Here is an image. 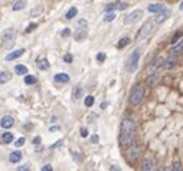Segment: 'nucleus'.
<instances>
[{
	"label": "nucleus",
	"mask_w": 183,
	"mask_h": 171,
	"mask_svg": "<svg viewBox=\"0 0 183 171\" xmlns=\"http://www.w3.org/2000/svg\"><path fill=\"white\" fill-rule=\"evenodd\" d=\"M134 138H136V122L131 116H125L121 122L120 144L121 145H131Z\"/></svg>",
	"instance_id": "obj_1"
},
{
	"label": "nucleus",
	"mask_w": 183,
	"mask_h": 171,
	"mask_svg": "<svg viewBox=\"0 0 183 171\" xmlns=\"http://www.w3.org/2000/svg\"><path fill=\"white\" fill-rule=\"evenodd\" d=\"M16 42V32L15 29H6L3 35H1V43H3V48L6 49H12L13 45Z\"/></svg>",
	"instance_id": "obj_2"
},
{
	"label": "nucleus",
	"mask_w": 183,
	"mask_h": 171,
	"mask_svg": "<svg viewBox=\"0 0 183 171\" xmlns=\"http://www.w3.org/2000/svg\"><path fill=\"white\" fill-rule=\"evenodd\" d=\"M153 26H154V20H147L146 23L143 24L142 27L139 29V32L136 35V42H142L144 41L147 36H149L151 30H153Z\"/></svg>",
	"instance_id": "obj_3"
},
{
	"label": "nucleus",
	"mask_w": 183,
	"mask_h": 171,
	"mask_svg": "<svg viewBox=\"0 0 183 171\" xmlns=\"http://www.w3.org/2000/svg\"><path fill=\"white\" fill-rule=\"evenodd\" d=\"M139 60H140V50L136 49L133 53L128 56V59H127V63H125L127 72H134L137 69V66H139Z\"/></svg>",
	"instance_id": "obj_4"
},
{
	"label": "nucleus",
	"mask_w": 183,
	"mask_h": 171,
	"mask_svg": "<svg viewBox=\"0 0 183 171\" xmlns=\"http://www.w3.org/2000/svg\"><path fill=\"white\" fill-rule=\"evenodd\" d=\"M143 97H144V89H143L142 85H136L134 89L130 94V104L131 105H139L142 102Z\"/></svg>",
	"instance_id": "obj_5"
},
{
	"label": "nucleus",
	"mask_w": 183,
	"mask_h": 171,
	"mask_svg": "<svg viewBox=\"0 0 183 171\" xmlns=\"http://www.w3.org/2000/svg\"><path fill=\"white\" fill-rule=\"evenodd\" d=\"M85 38H87V20H85V19H81V20L78 22L76 30H75V41L82 42Z\"/></svg>",
	"instance_id": "obj_6"
},
{
	"label": "nucleus",
	"mask_w": 183,
	"mask_h": 171,
	"mask_svg": "<svg viewBox=\"0 0 183 171\" xmlns=\"http://www.w3.org/2000/svg\"><path fill=\"white\" fill-rule=\"evenodd\" d=\"M142 17H143V12L142 10H134L133 13H130L128 16L125 17V23L127 24H134V23H137L139 20H142Z\"/></svg>",
	"instance_id": "obj_7"
},
{
	"label": "nucleus",
	"mask_w": 183,
	"mask_h": 171,
	"mask_svg": "<svg viewBox=\"0 0 183 171\" xmlns=\"http://www.w3.org/2000/svg\"><path fill=\"white\" fill-rule=\"evenodd\" d=\"M140 147L139 145H133L128 151H127V155H128V160L130 161H136L137 158H139V155H140Z\"/></svg>",
	"instance_id": "obj_8"
},
{
	"label": "nucleus",
	"mask_w": 183,
	"mask_h": 171,
	"mask_svg": "<svg viewBox=\"0 0 183 171\" xmlns=\"http://www.w3.org/2000/svg\"><path fill=\"white\" fill-rule=\"evenodd\" d=\"M0 125H1V128H3V130H9V128H12V127L15 125V119H13V116H10V115L3 116V118H1V121H0Z\"/></svg>",
	"instance_id": "obj_9"
},
{
	"label": "nucleus",
	"mask_w": 183,
	"mask_h": 171,
	"mask_svg": "<svg viewBox=\"0 0 183 171\" xmlns=\"http://www.w3.org/2000/svg\"><path fill=\"white\" fill-rule=\"evenodd\" d=\"M170 16V10L169 9H166L164 12H162V13H159L157 17H154V23L156 24H160V23H163L164 20H166L167 17Z\"/></svg>",
	"instance_id": "obj_10"
},
{
	"label": "nucleus",
	"mask_w": 183,
	"mask_h": 171,
	"mask_svg": "<svg viewBox=\"0 0 183 171\" xmlns=\"http://www.w3.org/2000/svg\"><path fill=\"white\" fill-rule=\"evenodd\" d=\"M53 81L56 82V83H67L69 82V75L68 73H56L55 76H53Z\"/></svg>",
	"instance_id": "obj_11"
},
{
	"label": "nucleus",
	"mask_w": 183,
	"mask_h": 171,
	"mask_svg": "<svg viewBox=\"0 0 183 171\" xmlns=\"http://www.w3.org/2000/svg\"><path fill=\"white\" fill-rule=\"evenodd\" d=\"M175 65H176V57H175V55H172V56H169L167 59H164L163 60V68L164 69H172V68H175Z\"/></svg>",
	"instance_id": "obj_12"
},
{
	"label": "nucleus",
	"mask_w": 183,
	"mask_h": 171,
	"mask_svg": "<svg viewBox=\"0 0 183 171\" xmlns=\"http://www.w3.org/2000/svg\"><path fill=\"white\" fill-rule=\"evenodd\" d=\"M23 53H25V49L23 48L17 49V50H15V52H10V53H9L7 56H6V60H15V59L22 56Z\"/></svg>",
	"instance_id": "obj_13"
},
{
	"label": "nucleus",
	"mask_w": 183,
	"mask_h": 171,
	"mask_svg": "<svg viewBox=\"0 0 183 171\" xmlns=\"http://www.w3.org/2000/svg\"><path fill=\"white\" fill-rule=\"evenodd\" d=\"M147 9H149V12H151V13H162V12H164V10H166V6H163V4L157 3V4H150Z\"/></svg>",
	"instance_id": "obj_14"
},
{
	"label": "nucleus",
	"mask_w": 183,
	"mask_h": 171,
	"mask_svg": "<svg viewBox=\"0 0 183 171\" xmlns=\"http://www.w3.org/2000/svg\"><path fill=\"white\" fill-rule=\"evenodd\" d=\"M154 167H156V164H154V161L151 160V158H146L144 161H143V170H146V171H151V170H154Z\"/></svg>",
	"instance_id": "obj_15"
},
{
	"label": "nucleus",
	"mask_w": 183,
	"mask_h": 171,
	"mask_svg": "<svg viewBox=\"0 0 183 171\" xmlns=\"http://www.w3.org/2000/svg\"><path fill=\"white\" fill-rule=\"evenodd\" d=\"M170 52H172V55H180V53H182L183 52V39H180V42H179V43H176L175 46H173V48H172V50H170Z\"/></svg>",
	"instance_id": "obj_16"
},
{
	"label": "nucleus",
	"mask_w": 183,
	"mask_h": 171,
	"mask_svg": "<svg viewBox=\"0 0 183 171\" xmlns=\"http://www.w3.org/2000/svg\"><path fill=\"white\" fill-rule=\"evenodd\" d=\"M9 160H10V163H13V164L19 163V161L22 160V153H20V151H13V153L10 154V157H9Z\"/></svg>",
	"instance_id": "obj_17"
},
{
	"label": "nucleus",
	"mask_w": 183,
	"mask_h": 171,
	"mask_svg": "<svg viewBox=\"0 0 183 171\" xmlns=\"http://www.w3.org/2000/svg\"><path fill=\"white\" fill-rule=\"evenodd\" d=\"M49 62H48V59H39L38 60V69H41V71H48L49 69Z\"/></svg>",
	"instance_id": "obj_18"
},
{
	"label": "nucleus",
	"mask_w": 183,
	"mask_h": 171,
	"mask_svg": "<svg viewBox=\"0 0 183 171\" xmlns=\"http://www.w3.org/2000/svg\"><path fill=\"white\" fill-rule=\"evenodd\" d=\"M157 79H159L157 73H151L150 76H147V79H146L147 86H154V85H156V82H157Z\"/></svg>",
	"instance_id": "obj_19"
},
{
	"label": "nucleus",
	"mask_w": 183,
	"mask_h": 171,
	"mask_svg": "<svg viewBox=\"0 0 183 171\" xmlns=\"http://www.w3.org/2000/svg\"><path fill=\"white\" fill-rule=\"evenodd\" d=\"M13 141V134L12 132H3L1 134V142L3 144H10Z\"/></svg>",
	"instance_id": "obj_20"
},
{
	"label": "nucleus",
	"mask_w": 183,
	"mask_h": 171,
	"mask_svg": "<svg viewBox=\"0 0 183 171\" xmlns=\"http://www.w3.org/2000/svg\"><path fill=\"white\" fill-rule=\"evenodd\" d=\"M78 15V9L76 7H71L69 10H68L67 13H65V19H68V20H71V19H74L75 16Z\"/></svg>",
	"instance_id": "obj_21"
},
{
	"label": "nucleus",
	"mask_w": 183,
	"mask_h": 171,
	"mask_svg": "<svg viewBox=\"0 0 183 171\" xmlns=\"http://www.w3.org/2000/svg\"><path fill=\"white\" fill-rule=\"evenodd\" d=\"M25 6H26V0H17L16 3L13 4V7L12 9H13L15 12H17V10H23Z\"/></svg>",
	"instance_id": "obj_22"
},
{
	"label": "nucleus",
	"mask_w": 183,
	"mask_h": 171,
	"mask_svg": "<svg viewBox=\"0 0 183 171\" xmlns=\"http://www.w3.org/2000/svg\"><path fill=\"white\" fill-rule=\"evenodd\" d=\"M15 72L17 75H26L27 73V68L25 65H16L15 66Z\"/></svg>",
	"instance_id": "obj_23"
},
{
	"label": "nucleus",
	"mask_w": 183,
	"mask_h": 171,
	"mask_svg": "<svg viewBox=\"0 0 183 171\" xmlns=\"http://www.w3.org/2000/svg\"><path fill=\"white\" fill-rule=\"evenodd\" d=\"M82 95H84L82 86H76L74 89V99H79V98H82Z\"/></svg>",
	"instance_id": "obj_24"
},
{
	"label": "nucleus",
	"mask_w": 183,
	"mask_h": 171,
	"mask_svg": "<svg viewBox=\"0 0 183 171\" xmlns=\"http://www.w3.org/2000/svg\"><path fill=\"white\" fill-rule=\"evenodd\" d=\"M9 79H10V73L9 72H4V71H3V72L0 73V83H1V85H4Z\"/></svg>",
	"instance_id": "obj_25"
},
{
	"label": "nucleus",
	"mask_w": 183,
	"mask_h": 171,
	"mask_svg": "<svg viewBox=\"0 0 183 171\" xmlns=\"http://www.w3.org/2000/svg\"><path fill=\"white\" fill-rule=\"evenodd\" d=\"M38 82V79L35 78V76H32V75H26L25 76V83L26 85H35Z\"/></svg>",
	"instance_id": "obj_26"
},
{
	"label": "nucleus",
	"mask_w": 183,
	"mask_h": 171,
	"mask_svg": "<svg viewBox=\"0 0 183 171\" xmlns=\"http://www.w3.org/2000/svg\"><path fill=\"white\" fill-rule=\"evenodd\" d=\"M128 43H130V39H128V38H123L121 41H120V42H118V43H117V48H118V49L125 48V46H127Z\"/></svg>",
	"instance_id": "obj_27"
},
{
	"label": "nucleus",
	"mask_w": 183,
	"mask_h": 171,
	"mask_svg": "<svg viewBox=\"0 0 183 171\" xmlns=\"http://www.w3.org/2000/svg\"><path fill=\"white\" fill-rule=\"evenodd\" d=\"M182 36H183V32H176L175 35H173V38H172V43H173V45H176V43H177V42H179V39H182Z\"/></svg>",
	"instance_id": "obj_28"
},
{
	"label": "nucleus",
	"mask_w": 183,
	"mask_h": 171,
	"mask_svg": "<svg viewBox=\"0 0 183 171\" xmlns=\"http://www.w3.org/2000/svg\"><path fill=\"white\" fill-rule=\"evenodd\" d=\"M84 104H85V106H88V108H91V106L94 105V97H91V95H88V97L85 98V101H84Z\"/></svg>",
	"instance_id": "obj_29"
},
{
	"label": "nucleus",
	"mask_w": 183,
	"mask_h": 171,
	"mask_svg": "<svg viewBox=\"0 0 183 171\" xmlns=\"http://www.w3.org/2000/svg\"><path fill=\"white\" fill-rule=\"evenodd\" d=\"M114 19H116V13H113V12H107V15L104 17L105 22H113Z\"/></svg>",
	"instance_id": "obj_30"
},
{
	"label": "nucleus",
	"mask_w": 183,
	"mask_h": 171,
	"mask_svg": "<svg viewBox=\"0 0 183 171\" xmlns=\"http://www.w3.org/2000/svg\"><path fill=\"white\" fill-rule=\"evenodd\" d=\"M25 141H26V139L23 138V137L17 138L16 141H15V145H16V148H19V147H22V145H25Z\"/></svg>",
	"instance_id": "obj_31"
},
{
	"label": "nucleus",
	"mask_w": 183,
	"mask_h": 171,
	"mask_svg": "<svg viewBox=\"0 0 183 171\" xmlns=\"http://www.w3.org/2000/svg\"><path fill=\"white\" fill-rule=\"evenodd\" d=\"M35 27H38V23H30L27 27H26V33H30L35 30Z\"/></svg>",
	"instance_id": "obj_32"
},
{
	"label": "nucleus",
	"mask_w": 183,
	"mask_h": 171,
	"mask_svg": "<svg viewBox=\"0 0 183 171\" xmlns=\"http://www.w3.org/2000/svg\"><path fill=\"white\" fill-rule=\"evenodd\" d=\"M69 35H71V29H68V27H65V29L61 32V36H62V38H68Z\"/></svg>",
	"instance_id": "obj_33"
},
{
	"label": "nucleus",
	"mask_w": 183,
	"mask_h": 171,
	"mask_svg": "<svg viewBox=\"0 0 183 171\" xmlns=\"http://www.w3.org/2000/svg\"><path fill=\"white\" fill-rule=\"evenodd\" d=\"M160 62H163V59H162V57H157V59L153 62V65H151V66L156 69V68H159V66H160Z\"/></svg>",
	"instance_id": "obj_34"
},
{
	"label": "nucleus",
	"mask_w": 183,
	"mask_h": 171,
	"mask_svg": "<svg viewBox=\"0 0 183 171\" xmlns=\"http://www.w3.org/2000/svg\"><path fill=\"white\" fill-rule=\"evenodd\" d=\"M17 170H19V171H27V170H30V165H29V164L20 165V167H17Z\"/></svg>",
	"instance_id": "obj_35"
},
{
	"label": "nucleus",
	"mask_w": 183,
	"mask_h": 171,
	"mask_svg": "<svg viewBox=\"0 0 183 171\" xmlns=\"http://www.w3.org/2000/svg\"><path fill=\"white\" fill-rule=\"evenodd\" d=\"M97 60H98V62H104V60H105V53H102V52L98 53V55H97Z\"/></svg>",
	"instance_id": "obj_36"
},
{
	"label": "nucleus",
	"mask_w": 183,
	"mask_h": 171,
	"mask_svg": "<svg viewBox=\"0 0 183 171\" xmlns=\"http://www.w3.org/2000/svg\"><path fill=\"white\" fill-rule=\"evenodd\" d=\"M38 13H42V7H41V6H38L35 10H32V16H36Z\"/></svg>",
	"instance_id": "obj_37"
},
{
	"label": "nucleus",
	"mask_w": 183,
	"mask_h": 171,
	"mask_svg": "<svg viewBox=\"0 0 183 171\" xmlns=\"http://www.w3.org/2000/svg\"><path fill=\"white\" fill-rule=\"evenodd\" d=\"M172 170H175V171H177V170H182V165H180V163H175V164H173V167H172Z\"/></svg>",
	"instance_id": "obj_38"
},
{
	"label": "nucleus",
	"mask_w": 183,
	"mask_h": 171,
	"mask_svg": "<svg viewBox=\"0 0 183 171\" xmlns=\"http://www.w3.org/2000/svg\"><path fill=\"white\" fill-rule=\"evenodd\" d=\"M81 137H82V138H87V137H88V130H87V128H82V130H81Z\"/></svg>",
	"instance_id": "obj_39"
},
{
	"label": "nucleus",
	"mask_w": 183,
	"mask_h": 171,
	"mask_svg": "<svg viewBox=\"0 0 183 171\" xmlns=\"http://www.w3.org/2000/svg\"><path fill=\"white\" fill-rule=\"evenodd\" d=\"M41 141H42V139H41V137H35L32 142H33V145H36V147H38V145H39V144H41Z\"/></svg>",
	"instance_id": "obj_40"
},
{
	"label": "nucleus",
	"mask_w": 183,
	"mask_h": 171,
	"mask_svg": "<svg viewBox=\"0 0 183 171\" xmlns=\"http://www.w3.org/2000/svg\"><path fill=\"white\" fill-rule=\"evenodd\" d=\"M98 141H100V137H98V135H92V137H91V142H92V144H97Z\"/></svg>",
	"instance_id": "obj_41"
},
{
	"label": "nucleus",
	"mask_w": 183,
	"mask_h": 171,
	"mask_svg": "<svg viewBox=\"0 0 183 171\" xmlns=\"http://www.w3.org/2000/svg\"><path fill=\"white\" fill-rule=\"evenodd\" d=\"M50 170H52V165L50 164H46V165L42 167V171H50Z\"/></svg>",
	"instance_id": "obj_42"
},
{
	"label": "nucleus",
	"mask_w": 183,
	"mask_h": 171,
	"mask_svg": "<svg viewBox=\"0 0 183 171\" xmlns=\"http://www.w3.org/2000/svg\"><path fill=\"white\" fill-rule=\"evenodd\" d=\"M64 60L68 62V63H71V62H72V55H67V56L64 57Z\"/></svg>",
	"instance_id": "obj_43"
},
{
	"label": "nucleus",
	"mask_w": 183,
	"mask_h": 171,
	"mask_svg": "<svg viewBox=\"0 0 183 171\" xmlns=\"http://www.w3.org/2000/svg\"><path fill=\"white\" fill-rule=\"evenodd\" d=\"M59 145H62V141H61V139H59V141H56L53 145H50V150H52V148H56V147H59Z\"/></svg>",
	"instance_id": "obj_44"
},
{
	"label": "nucleus",
	"mask_w": 183,
	"mask_h": 171,
	"mask_svg": "<svg viewBox=\"0 0 183 171\" xmlns=\"http://www.w3.org/2000/svg\"><path fill=\"white\" fill-rule=\"evenodd\" d=\"M53 131H59V127H50L49 132H53Z\"/></svg>",
	"instance_id": "obj_45"
},
{
	"label": "nucleus",
	"mask_w": 183,
	"mask_h": 171,
	"mask_svg": "<svg viewBox=\"0 0 183 171\" xmlns=\"http://www.w3.org/2000/svg\"><path fill=\"white\" fill-rule=\"evenodd\" d=\"M101 108H102V109H104V108H107V102H102V104H101Z\"/></svg>",
	"instance_id": "obj_46"
},
{
	"label": "nucleus",
	"mask_w": 183,
	"mask_h": 171,
	"mask_svg": "<svg viewBox=\"0 0 183 171\" xmlns=\"http://www.w3.org/2000/svg\"><path fill=\"white\" fill-rule=\"evenodd\" d=\"M180 10H183V1L180 3Z\"/></svg>",
	"instance_id": "obj_47"
}]
</instances>
